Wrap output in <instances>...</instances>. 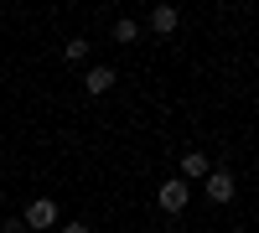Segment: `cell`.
Here are the masks:
<instances>
[{
    "mask_svg": "<svg viewBox=\"0 0 259 233\" xmlns=\"http://www.w3.org/2000/svg\"><path fill=\"white\" fill-rule=\"evenodd\" d=\"M0 233H26V223H21V213H0Z\"/></svg>",
    "mask_w": 259,
    "mask_h": 233,
    "instance_id": "9c48e42d",
    "label": "cell"
},
{
    "mask_svg": "<svg viewBox=\"0 0 259 233\" xmlns=\"http://www.w3.org/2000/svg\"><path fill=\"white\" fill-rule=\"evenodd\" d=\"M150 207L166 218H187V207H192V187L182 176H161L156 187H150Z\"/></svg>",
    "mask_w": 259,
    "mask_h": 233,
    "instance_id": "6da1fadb",
    "label": "cell"
},
{
    "mask_svg": "<svg viewBox=\"0 0 259 233\" xmlns=\"http://www.w3.org/2000/svg\"><path fill=\"white\" fill-rule=\"evenodd\" d=\"M140 36H145V31H140L135 16H114V21H109V41H114V47H140Z\"/></svg>",
    "mask_w": 259,
    "mask_h": 233,
    "instance_id": "52a82bcc",
    "label": "cell"
},
{
    "mask_svg": "<svg viewBox=\"0 0 259 233\" xmlns=\"http://www.w3.org/2000/svg\"><path fill=\"white\" fill-rule=\"evenodd\" d=\"M57 218H62V202L47 197V192H36L26 207H21V223H26V233H52Z\"/></svg>",
    "mask_w": 259,
    "mask_h": 233,
    "instance_id": "7a4b0ae2",
    "label": "cell"
},
{
    "mask_svg": "<svg viewBox=\"0 0 259 233\" xmlns=\"http://www.w3.org/2000/svg\"><path fill=\"white\" fill-rule=\"evenodd\" d=\"M89 52H94V41L83 36V31L62 36V62H68V68H78V62H89Z\"/></svg>",
    "mask_w": 259,
    "mask_h": 233,
    "instance_id": "ba28073f",
    "label": "cell"
},
{
    "mask_svg": "<svg viewBox=\"0 0 259 233\" xmlns=\"http://www.w3.org/2000/svg\"><path fill=\"white\" fill-rule=\"evenodd\" d=\"M119 88V68H114V62H94V68H83V78H78V94L83 99H109Z\"/></svg>",
    "mask_w": 259,
    "mask_h": 233,
    "instance_id": "3957f363",
    "label": "cell"
},
{
    "mask_svg": "<svg viewBox=\"0 0 259 233\" xmlns=\"http://www.w3.org/2000/svg\"><path fill=\"white\" fill-rule=\"evenodd\" d=\"M140 31H150L156 41H171V36L182 31V11H177V6H166V0H161V6H150V11H145Z\"/></svg>",
    "mask_w": 259,
    "mask_h": 233,
    "instance_id": "5b68a950",
    "label": "cell"
},
{
    "mask_svg": "<svg viewBox=\"0 0 259 233\" xmlns=\"http://www.w3.org/2000/svg\"><path fill=\"white\" fill-rule=\"evenodd\" d=\"M207 171H212V161H207V151H197V145H187V151L177 156V176H182L187 187H192V181H202Z\"/></svg>",
    "mask_w": 259,
    "mask_h": 233,
    "instance_id": "8992f818",
    "label": "cell"
},
{
    "mask_svg": "<svg viewBox=\"0 0 259 233\" xmlns=\"http://www.w3.org/2000/svg\"><path fill=\"white\" fill-rule=\"evenodd\" d=\"M62 233H94V223H89V218H68V223H62Z\"/></svg>",
    "mask_w": 259,
    "mask_h": 233,
    "instance_id": "30bf717a",
    "label": "cell"
},
{
    "mask_svg": "<svg viewBox=\"0 0 259 233\" xmlns=\"http://www.w3.org/2000/svg\"><path fill=\"white\" fill-rule=\"evenodd\" d=\"M202 197H207V207H233V197H239V176H233L228 166H212V171L202 176Z\"/></svg>",
    "mask_w": 259,
    "mask_h": 233,
    "instance_id": "277c9868",
    "label": "cell"
},
{
    "mask_svg": "<svg viewBox=\"0 0 259 233\" xmlns=\"http://www.w3.org/2000/svg\"><path fill=\"white\" fill-rule=\"evenodd\" d=\"M145 233H156V228H145Z\"/></svg>",
    "mask_w": 259,
    "mask_h": 233,
    "instance_id": "8fae6325",
    "label": "cell"
}]
</instances>
